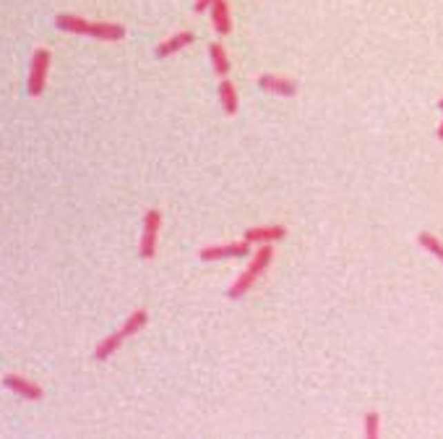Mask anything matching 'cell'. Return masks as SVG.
<instances>
[{"instance_id": "cell-3", "label": "cell", "mask_w": 443, "mask_h": 439, "mask_svg": "<svg viewBox=\"0 0 443 439\" xmlns=\"http://www.w3.org/2000/svg\"><path fill=\"white\" fill-rule=\"evenodd\" d=\"M274 261V243H261V249H256L253 254V261L248 264V270H245L233 285H230V290L224 293V296L230 298V301H237V298H243L248 290H253V285L261 274L268 270V264Z\"/></svg>"}, {"instance_id": "cell-2", "label": "cell", "mask_w": 443, "mask_h": 439, "mask_svg": "<svg viewBox=\"0 0 443 439\" xmlns=\"http://www.w3.org/2000/svg\"><path fill=\"white\" fill-rule=\"evenodd\" d=\"M146 324H149V311L146 309L130 311L128 319L123 321L115 333H110L105 340L97 343V348H94V361H107V358H112L117 351L123 348V343H126L128 337H133V335H139Z\"/></svg>"}, {"instance_id": "cell-18", "label": "cell", "mask_w": 443, "mask_h": 439, "mask_svg": "<svg viewBox=\"0 0 443 439\" xmlns=\"http://www.w3.org/2000/svg\"><path fill=\"white\" fill-rule=\"evenodd\" d=\"M438 107H441V110H443V100H441V102H438Z\"/></svg>"}, {"instance_id": "cell-17", "label": "cell", "mask_w": 443, "mask_h": 439, "mask_svg": "<svg viewBox=\"0 0 443 439\" xmlns=\"http://www.w3.org/2000/svg\"><path fill=\"white\" fill-rule=\"evenodd\" d=\"M438 139H441V142H443V123H441V126H438Z\"/></svg>"}, {"instance_id": "cell-4", "label": "cell", "mask_w": 443, "mask_h": 439, "mask_svg": "<svg viewBox=\"0 0 443 439\" xmlns=\"http://www.w3.org/2000/svg\"><path fill=\"white\" fill-rule=\"evenodd\" d=\"M50 66H52V53L47 48H37L29 60V73H26V92L32 97H39L47 86V76H50Z\"/></svg>"}, {"instance_id": "cell-14", "label": "cell", "mask_w": 443, "mask_h": 439, "mask_svg": "<svg viewBox=\"0 0 443 439\" xmlns=\"http://www.w3.org/2000/svg\"><path fill=\"white\" fill-rule=\"evenodd\" d=\"M417 243H420L425 251H431L433 256H438V259L443 261V243L433 236V233H420V236H417Z\"/></svg>"}, {"instance_id": "cell-8", "label": "cell", "mask_w": 443, "mask_h": 439, "mask_svg": "<svg viewBox=\"0 0 443 439\" xmlns=\"http://www.w3.org/2000/svg\"><path fill=\"white\" fill-rule=\"evenodd\" d=\"M258 86L264 92H271V95H279V97H295L297 95V82L292 79H284V76H274V73H261L258 76Z\"/></svg>"}, {"instance_id": "cell-16", "label": "cell", "mask_w": 443, "mask_h": 439, "mask_svg": "<svg viewBox=\"0 0 443 439\" xmlns=\"http://www.w3.org/2000/svg\"><path fill=\"white\" fill-rule=\"evenodd\" d=\"M211 6H214V0H196L193 11H196V13H206V11H211Z\"/></svg>"}, {"instance_id": "cell-15", "label": "cell", "mask_w": 443, "mask_h": 439, "mask_svg": "<svg viewBox=\"0 0 443 439\" xmlns=\"http://www.w3.org/2000/svg\"><path fill=\"white\" fill-rule=\"evenodd\" d=\"M378 431H381V415L375 413V411H368V413H365V437L375 439Z\"/></svg>"}, {"instance_id": "cell-1", "label": "cell", "mask_w": 443, "mask_h": 439, "mask_svg": "<svg viewBox=\"0 0 443 439\" xmlns=\"http://www.w3.org/2000/svg\"><path fill=\"white\" fill-rule=\"evenodd\" d=\"M55 26L66 35L92 37V39H99V42H120V39H126V26L112 24V21H89V19L76 16V13H58Z\"/></svg>"}, {"instance_id": "cell-7", "label": "cell", "mask_w": 443, "mask_h": 439, "mask_svg": "<svg viewBox=\"0 0 443 439\" xmlns=\"http://www.w3.org/2000/svg\"><path fill=\"white\" fill-rule=\"evenodd\" d=\"M3 387L13 392V395H19V398H23V400H42L45 398V390L37 382L21 377V374H6L3 377Z\"/></svg>"}, {"instance_id": "cell-10", "label": "cell", "mask_w": 443, "mask_h": 439, "mask_svg": "<svg viewBox=\"0 0 443 439\" xmlns=\"http://www.w3.org/2000/svg\"><path fill=\"white\" fill-rule=\"evenodd\" d=\"M193 32H177V35H173L170 39H164V42H159L157 45V50H154V55L159 60L170 58V55H175V53H180V50H186L188 45H193Z\"/></svg>"}, {"instance_id": "cell-6", "label": "cell", "mask_w": 443, "mask_h": 439, "mask_svg": "<svg viewBox=\"0 0 443 439\" xmlns=\"http://www.w3.org/2000/svg\"><path fill=\"white\" fill-rule=\"evenodd\" d=\"M250 246L248 241H233V243H219V246H206L201 249V261H219V259H237V256H248L250 254Z\"/></svg>"}, {"instance_id": "cell-11", "label": "cell", "mask_w": 443, "mask_h": 439, "mask_svg": "<svg viewBox=\"0 0 443 439\" xmlns=\"http://www.w3.org/2000/svg\"><path fill=\"white\" fill-rule=\"evenodd\" d=\"M211 24L217 29V35L222 37H227L233 32V19H230V8H227L224 0H214V6H211Z\"/></svg>"}, {"instance_id": "cell-12", "label": "cell", "mask_w": 443, "mask_h": 439, "mask_svg": "<svg viewBox=\"0 0 443 439\" xmlns=\"http://www.w3.org/2000/svg\"><path fill=\"white\" fill-rule=\"evenodd\" d=\"M219 102L227 115H235L237 107H240V102H237V89H235L233 82H230L227 76H222V82H219Z\"/></svg>"}, {"instance_id": "cell-5", "label": "cell", "mask_w": 443, "mask_h": 439, "mask_svg": "<svg viewBox=\"0 0 443 439\" xmlns=\"http://www.w3.org/2000/svg\"><path fill=\"white\" fill-rule=\"evenodd\" d=\"M159 227H162V212H159V209H146V214H144V230H141V243H139L141 259H154V256H157Z\"/></svg>"}, {"instance_id": "cell-13", "label": "cell", "mask_w": 443, "mask_h": 439, "mask_svg": "<svg viewBox=\"0 0 443 439\" xmlns=\"http://www.w3.org/2000/svg\"><path fill=\"white\" fill-rule=\"evenodd\" d=\"M209 58H211V68L219 73V76H227V73H230L233 63H230V58H227V50L222 48L219 42L209 45Z\"/></svg>"}, {"instance_id": "cell-9", "label": "cell", "mask_w": 443, "mask_h": 439, "mask_svg": "<svg viewBox=\"0 0 443 439\" xmlns=\"http://www.w3.org/2000/svg\"><path fill=\"white\" fill-rule=\"evenodd\" d=\"M245 241L248 243H277L282 238H287V227L284 225H258V227H248L245 230Z\"/></svg>"}]
</instances>
